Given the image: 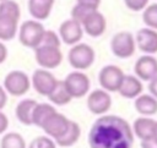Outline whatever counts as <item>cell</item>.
I'll list each match as a JSON object with an SVG mask.
<instances>
[{
	"instance_id": "6da1fadb",
	"label": "cell",
	"mask_w": 157,
	"mask_h": 148,
	"mask_svg": "<svg viewBox=\"0 0 157 148\" xmlns=\"http://www.w3.org/2000/svg\"><path fill=\"white\" fill-rule=\"evenodd\" d=\"M87 141L90 148H131L134 132L125 119L103 115L93 122Z\"/></svg>"
},
{
	"instance_id": "7a4b0ae2",
	"label": "cell",
	"mask_w": 157,
	"mask_h": 148,
	"mask_svg": "<svg viewBox=\"0 0 157 148\" xmlns=\"http://www.w3.org/2000/svg\"><path fill=\"white\" fill-rule=\"evenodd\" d=\"M20 16L21 10L16 1H0V40L7 42L15 38Z\"/></svg>"
},
{
	"instance_id": "3957f363",
	"label": "cell",
	"mask_w": 157,
	"mask_h": 148,
	"mask_svg": "<svg viewBox=\"0 0 157 148\" xmlns=\"http://www.w3.org/2000/svg\"><path fill=\"white\" fill-rule=\"evenodd\" d=\"M44 32H45V29L39 21H37V20L25 21L21 24L20 32H18L20 43L27 48L34 49L40 44Z\"/></svg>"
},
{
	"instance_id": "277c9868",
	"label": "cell",
	"mask_w": 157,
	"mask_h": 148,
	"mask_svg": "<svg viewBox=\"0 0 157 148\" xmlns=\"http://www.w3.org/2000/svg\"><path fill=\"white\" fill-rule=\"evenodd\" d=\"M69 64L76 70H86L94 61V50L85 43H76L67 55Z\"/></svg>"
},
{
	"instance_id": "5b68a950",
	"label": "cell",
	"mask_w": 157,
	"mask_h": 148,
	"mask_svg": "<svg viewBox=\"0 0 157 148\" xmlns=\"http://www.w3.org/2000/svg\"><path fill=\"white\" fill-rule=\"evenodd\" d=\"M34 55L37 64L47 70L58 67L63 60L60 46H55V45L39 44L37 48H34Z\"/></svg>"
},
{
	"instance_id": "8992f818",
	"label": "cell",
	"mask_w": 157,
	"mask_h": 148,
	"mask_svg": "<svg viewBox=\"0 0 157 148\" xmlns=\"http://www.w3.org/2000/svg\"><path fill=\"white\" fill-rule=\"evenodd\" d=\"M31 87V81L27 73L20 70H13L9 72L4 78V89L6 93L13 97L25 95Z\"/></svg>"
},
{
	"instance_id": "52a82bcc",
	"label": "cell",
	"mask_w": 157,
	"mask_h": 148,
	"mask_svg": "<svg viewBox=\"0 0 157 148\" xmlns=\"http://www.w3.org/2000/svg\"><path fill=\"white\" fill-rule=\"evenodd\" d=\"M136 48L135 38L130 32H119L114 34L110 42L113 54L119 59H128L134 55Z\"/></svg>"
},
{
	"instance_id": "ba28073f",
	"label": "cell",
	"mask_w": 157,
	"mask_h": 148,
	"mask_svg": "<svg viewBox=\"0 0 157 148\" xmlns=\"http://www.w3.org/2000/svg\"><path fill=\"white\" fill-rule=\"evenodd\" d=\"M64 86L71 98H82L88 93L91 82L87 75L80 71L70 72L63 81Z\"/></svg>"
},
{
	"instance_id": "9c48e42d",
	"label": "cell",
	"mask_w": 157,
	"mask_h": 148,
	"mask_svg": "<svg viewBox=\"0 0 157 148\" xmlns=\"http://www.w3.org/2000/svg\"><path fill=\"white\" fill-rule=\"evenodd\" d=\"M123 77L124 72L115 65H107L98 73L99 84L107 92H118Z\"/></svg>"
},
{
	"instance_id": "30bf717a",
	"label": "cell",
	"mask_w": 157,
	"mask_h": 148,
	"mask_svg": "<svg viewBox=\"0 0 157 148\" xmlns=\"http://www.w3.org/2000/svg\"><path fill=\"white\" fill-rule=\"evenodd\" d=\"M69 124H70V120L65 115H63V114H60L58 111H54L53 114H50L44 120V122L40 126V128H43L44 132L50 138L56 139V138L61 137L66 132V130L69 127Z\"/></svg>"
},
{
	"instance_id": "8fae6325",
	"label": "cell",
	"mask_w": 157,
	"mask_h": 148,
	"mask_svg": "<svg viewBox=\"0 0 157 148\" xmlns=\"http://www.w3.org/2000/svg\"><path fill=\"white\" fill-rule=\"evenodd\" d=\"M112 106V98L107 91L94 89L87 97V108L94 115H104Z\"/></svg>"
},
{
	"instance_id": "7c38bea8",
	"label": "cell",
	"mask_w": 157,
	"mask_h": 148,
	"mask_svg": "<svg viewBox=\"0 0 157 148\" xmlns=\"http://www.w3.org/2000/svg\"><path fill=\"white\" fill-rule=\"evenodd\" d=\"M58 80L47 68H38L32 75V86L37 93L48 97L56 86Z\"/></svg>"
},
{
	"instance_id": "4fadbf2b",
	"label": "cell",
	"mask_w": 157,
	"mask_h": 148,
	"mask_svg": "<svg viewBox=\"0 0 157 148\" xmlns=\"http://www.w3.org/2000/svg\"><path fill=\"white\" fill-rule=\"evenodd\" d=\"M83 29L80 22L74 18L64 21L59 27V38L67 45H74L81 40Z\"/></svg>"
},
{
	"instance_id": "5bb4252c",
	"label": "cell",
	"mask_w": 157,
	"mask_h": 148,
	"mask_svg": "<svg viewBox=\"0 0 157 148\" xmlns=\"http://www.w3.org/2000/svg\"><path fill=\"white\" fill-rule=\"evenodd\" d=\"M82 29L91 37L96 38L99 37L104 33L105 27H107V21L104 18V16L98 12L97 10L90 12L81 22Z\"/></svg>"
},
{
	"instance_id": "9a60e30c",
	"label": "cell",
	"mask_w": 157,
	"mask_h": 148,
	"mask_svg": "<svg viewBox=\"0 0 157 148\" xmlns=\"http://www.w3.org/2000/svg\"><path fill=\"white\" fill-rule=\"evenodd\" d=\"M135 75L139 80L150 81L157 75V59L151 55L140 56L134 66Z\"/></svg>"
},
{
	"instance_id": "2e32d148",
	"label": "cell",
	"mask_w": 157,
	"mask_h": 148,
	"mask_svg": "<svg viewBox=\"0 0 157 148\" xmlns=\"http://www.w3.org/2000/svg\"><path fill=\"white\" fill-rule=\"evenodd\" d=\"M135 43L137 48L146 54L157 53V31L152 28H141L136 33Z\"/></svg>"
},
{
	"instance_id": "e0dca14e",
	"label": "cell",
	"mask_w": 157,
	"mask_h": 148,
	"mask_svg": "<svg viewBox=\"0 0 157 148\" xmlns=\"http://www.w3.org/2000/svg\"><path fill=\"white\" fill-rule=\"evenodd\" d=\"M118 92L121 97H124L126 99H135L142 92V83L136 76H132V75L125 76L124 75L121 83L118 88Z\"/></svg>"
},
{
	"instance_id": "ac0fdd59",
	"label": "cell",
	"mask_w": 157,
	"mask_h": 148,
	"mask_svg": "<svg viewBox=\"0 0 157 148\" xmlns=\"http://www.w3.org/2000/svg\"><path fill=\"white\" fill-rule=\"evenodd\" d=\"M54 0H28V11L37 21L47 20L52 12Z\"/></svg>"
},
{
	"instance_id": "d6986e66",
	"label": "cell",
	"mask_w": 157,
	"mask_h": 148,
	"mask_svg": "<svg viewBox=\"0 0 157 148\" xmlns=\"http://www.w3.org/2000/svg\"><path fill=\"white\" fill-rule=\"evenodd\" d=\"M134 105L135 110L144 116H151L157 114V99L153 95L140 94L135 98Z\"/></svg>"
},
{
	"instance_id": "ffe728a7",
	"label": "cell",
	"mask_w": 157,
	"mask_h": 148,
	"mask_svg": "<svg viewBox=\"0 0 157 148\" xmlns=\"http://www.w3.org/2000/svg\"><path fill=\"white\" fill-rule=\"evenodd\" d=\"M37 102L34 99H23L21 100L17 106H16V110H15V114H16V117L17 120L26 125V126H31L32 125V111H33V108L36 106Z\"/></svg>"
},
{
	"instance_id": "44dd1931",
	"label": "cell",
	"mask_w": 157,
	"mask_h": 148,
	"mask_svg": "<svg viewBox=\"0 0 157 148\" xmlns=\"http://www.w3.org/2000/svg\"><path fill=\"white\" fill-rule=\"evenodd\" d=\"M155 122H156V120H153L152 117H147V116L137 117L134 121V125L131 127L134 135L137 136L141 141L146 139V138H150L152 136V130H153Z\"/></svg>"
},
{
	"instance_id": "7402d4cb",
	"label": "cell",
	"mask_w": 157,
	"mask_h": 148,
	"mask_svg": "<svg viewBox=\"0 0 157 148\" xmlns=\"http://www.w3.org/2000/svg\"><path fill=\"white\" fill-rule=\"evenodd\" d=\"M80 135H81L80 125L77 122L70 120V124H69V127H67L66 132L61 137L56 138L55 143L58 146H60V147H71L78 141Z\"/></svg>"
},
{
	"instance_id": "603a6c76",
	"label": "cell",
	"mask_w": 157,
	"mask_h": 148,
	"mask_svg": "<svg viewBox=\"0 0 157 148\" xmlns=\"http://www.w3.org/2000/svg\"><path fill=\"white\" fill-rule=\"evenodd\" d=\"M54 111H56V110L53 105H50L48 103H37L32 111V125L40 127L43 125L44 120Z\"/></svg>"
},
{
	"instance_id": "cb8c5ba5",
	"label": "cell",
	"mask_w": 157,
	"mask_h": 148,
	"mask_svg": "<svg viewBox=\"0 0 157 148\" xmlns=\"http://www.w3.org/2000/svg\"><path fill=\"white\" fill-rule=\"evenodd\" d=\"M48 99H49L53 104L60 106V105H66V104H69L72 98H71L70 94L67 93V91H66V88H65V86H64V82H63V81H58V83H56V86L54 87V89L49 93Z\"/></svg>"
},
{
	"instance_id": "d4e9b609",
	"label": "cell",
	"mask_w": 157,
	"mask_h": 148,
	"mask_svg": "<svg viewBox=\"0 0 157 148\" xmlns=\"http://www.w3.org/2000/svg\"><path fill=\"white\" fill-rule=\"evenodd\" d=\"M0 148H26L25 138L17 132L5 133L0 141Z\"/></svg>"
},
{
	"instance_id": "484cf974",
	"label": "cell",
	"mask_w": 157,
	"mask_h": 148,
	"mask_svg": "<svg viewBox=\"0 0 157 148\" xmlns=\"http://www.w3.org/2000/svg\"><path fill=\"white\" fill-rule=\"evenodd\" d=\"M142 20L148 28L157 31V4H151L144 9Z\"/></svg>"
},
{
	"instance_id": "4316f807",
	"label": "cell",
	"mask_w": 157,
	"mask_h": 148,
	"mask_svg": "<svg viewBox=\"0 0 157 148\" xmlns=\"http://www.w3.org/2000/svg\"><path fill=\"white\" fill-rule=\"evenodd\" d=\"M28 148H56V143L47 136H39L32 139Z\"/></svg>"
},
{
	"instance_id": "83f0119b",
	"label": "cell",
	"mask_w": 157,
	"mask_h": 148,
	"mask_svg": "<svg viewBox=\"0 0 157 148\" xmlns=\"http://www.w3.org/2000/svg\"><path fill=\"white\" fill-rule=\"evenodd\" d=\"M128 9L131 11H141L147 6L148 0H124Z\"/></svg>"
},
{
	"instance_id": "f1b7e54d",
	"label": "cell",
	"mask_w": 157,
	"mask_h": 148,
	"mask_svg": "<svg viewBox=\"0 0 157 148\" xmlns=\"http://www.w3.org/2000/svg\"><path fill=\"white\" fill-rule=\"evenodd\" d=\"M77 4L90 7V9H93V10H97L101 4V0H77Z\"/></svg>"
},
{
	"instance_id": "f546056e",
	"label": "cell",
	"mask_w": 157,
	"mask_h": 148,
	"mask_svg": "<svg viewBox=\"0 0 157 148\" xmlns=\"http://www.w3.org/2000/svg\"><path fill=\"white\" fill-rule=\"evenodd\" d=\"M9 127V119L7 116L0 110V135L5 133V131L7 130Z\"/></svg>"
},
{
	"instance_id": "4dcf8cb0",
	"label": "cell",
	"mask_w": 157,
	"mask_h": 148,
	"mask_svg": "<svg viewBox=\"0 0 157 148\" xmlns=\"http://www.w3.org/2000/svg\"><path fill=\"white\" fill-rule=\"evenodd\" d=\"M141 148H157V141L153 137L141 141Z\"/></svg>"
},
{
	"instance_id": "1f68e13d",
	"label": "cell",
	"mask_w": 157,
	"mask_h": 148,
	"mask_svg": "<svg viewBox=\"0 0 157 148\" xmlns=\"http://www.w3.org/2000/svg\"><path fill=\"white\" fill-rule=\"evenodd\" d=\"M148 91L151 93V95H153L156 99H157V75L150 80V83H148Z\"/></svg>"
},
{
	"instance_id": "d6a6232c",
	"label": "cell",
	"mask_w": 157,
	"mask_h": 148,
	"mask_svg": "<svg viewBox=\"0 0 157 148\" xmlns=\"http://www.w3.org/2000/svg\"><path fill=\"white\" fill-rule=\"evenodd\" d=\"M6 103H7V93L4 89V87L0 86V110L5 108Z\"/></svg>"
},
{
	"instance_id": "836d02e7",
	"label": "cell",
	"mask_w": 157,
	"mask_h": 148,
	"mask_svg": "<svg viewBox=\"0 0 157 148\" xmlns=\"http://www.w3.org/2000/svg\"><path fill=\"white\" fill-rule=\"evenodd\" d=\"M7 57V48L2 42H0V64H2Z\"/></svg>"
},
{
	"instance_id": "e575fe53",
	"label": "cell",
	"mask_w": 157,
	"mask_h": 148,
	"mask_svg": "<svg viewBox=\"0 0 157 148\" xmlns=\"http://www.w3.org/2000/svg\"><path fill=\"white\" fill-rule=\"evenodd\" d=\"M151 137H153L156 141H157V121L155 122V126H153V130H152V136Z\"/></svg>"
},
{
	"instance_id": "d590c367",
	"label": "cell",
	"mask_w": 157,
	"mask_h": 148,
	"mask_svg": "<svg viewBox=\"0 0 157 148\" xmlns=\"http://www.w3.org/2000/svg\"><path fill=\"white\" fill-rule=\"evenodd\" d=\"M0 1H4V0H0Z\"/></svg>"
}]
</instances>
